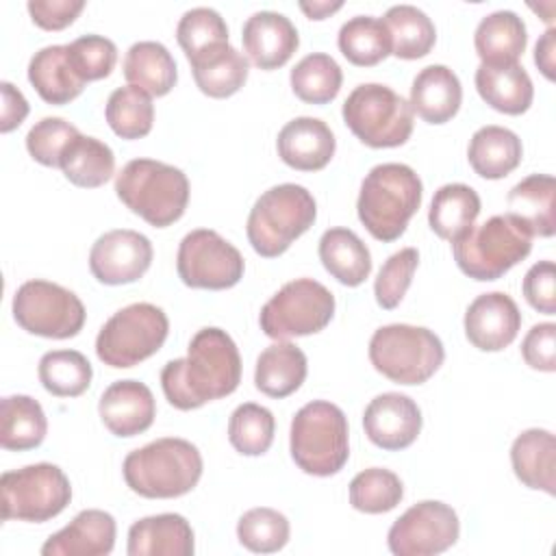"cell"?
Here are the masks:
<instances>
[{"mask_svg": "<svg viewBox=\"0 0 556 556\" xmlns=\"http://www.w3.org/2000/svg\"><path fill=\"white\" fill-rule=\"evenodd\" d=\"M241 380V356L232 337L215 326L198 330L185 358L165 363L161 387L178 410H193L230 395Z\"/></svg>", "mask_w": 556, "mask_h": 556, "instance_id": "obj_1", "label": "cell"}, {"mask_svg": "<svg viewBox=\"0 0 556 556\" xmlns=\"http://www.w3.org/2000/svg\"><path fill=\"white\" fill-rule=\"evenodd\" d=\"M28 80L48 104H67L85 89V80L70 59V46L37 50L28 61Z\"/></svg>", "mask_w": 556, "mask_h": 556, "instance_id": "obj_26", "label": "cell"}, {"mask_svg": "<svg viewBox=\"0 0 556 556\" xmlns=\"http://www.w3.org/2000/svg\"><path fill=\"white\" fill-rule=\"evenodd\" d=\"M33 22L43 30H61L70 26L85 9L83 0H28Z\"/></svg>", "mask_w": 556, "mask_h": 556, "instance_id": "obj_52", "label": "cell"}, {"mask_svg": "<svg viewBox=\"0 0 556 556\" xmlns=\"http://www.w3.org/2000/svg\"><path fill=\"white\" fill-rule=\"evenodd\" d=\"M345 413L326 400L304 404L291 419L289 447L293 463L311 476H332L350 456Z\"/></svg>", "mask_w": 556, "mask_h": 556, "instance_id": "obj_6", "label": "cell"}, {"mask_svg": "<svg viewBox=\"0 0 556 556\" xmlns=\"http://www.w3.org/2000/svg\"><path fill=\"white\" fill-rule=\"evenodd\" d=\"M445 350L441 339L410 324H389L369 339V361L376 371L397 384H424L441 367Z\"/></svg>", "mask_w": 556, "mask_h": 556, "instance_id": "obj_8", "label": "cell"}, {"mask_svg": "<svg viewBox=\"0 0 556 556\" xmlns=\"http://www.w3.org/2000/svg\"><path fill=\"white\" fill-rule=\"evenodd\" d=\"M345 126L369 148H397L413 132V109L391 87L363 83L343 102Z\"/></svg>", "mask_w": 556, "mask_h": 556, "instance_id": "obj_10", "label": "cell"}, {"mask_svg": "<svg viewBox=\"0 0 556 556\" xmlns=\"http://www.w3.org/2000/svg\"><path fill=\"white\" fill-rule=\"evenodd\" d=\"M67 46L74 70L85 83L106 78L113 72L117 61V46L109 37L83 35Z\"/></svg>", "mask_w": 556, "mask_h": 556, "instance_id": "obj_49", "label": "cell"}, {"mask_svg": "<svg viewBox=\"0 0 556 556\" xmlns=\"http://www.w3.org/2000/svg\"><path fill=\"white\" fill-rule=\"evenodd\" d=\"M319 261L341 285L358 287L371 274V254L350 228H328L319 239Z\"/></svg>", "mask_w": 556, "mask_h": 556, "instance_id": "obj_33", "label": "cell"}, {"mask_svg": "<svg viewBox=\"0 0 556 556\" xmlns=\"http://www.w3.org/2000/svg\"><path fill=\"white\" fill-rule=\"evenodd\" d=\"M115 519L100 508L80 510L41 547L43 556H106L115 545Z\"/></svg>", "mask_w": 556, "mask_h": 556, "instance_id": "obj_22", "label": "cell"}, {"mask_svg": "<svg viewBox=\"0 0 556 556\" xmlns=\"http://www.w3.org/2000/svg\"><path fill=\"white\" fill-rule=\"evenodd\" d=\"M334 315V295L313 278L282 285L261 308V330L276 341L324 330Z\"/></svg>", "mask_w": 556, "mask_h": 556, "instance_id": "obj_12", "label": "cell"}, {"mask_svg": "<svg viewBox=\"0 0 556 556\" xmlns=\"http://www.w3.org/2000/svg\"><path fill=\"white\" fill-rule=\"evenodd\" d=\"M248 59L261 70L282 67L300 46L298 28L278 11L252 13L241 30Z\"/></svg>", "mask_w": 556, "mask_h": 556, "instance_id": "obj_19", "label": "cell"}, {"mask_svg": "<svg viewBox=\"0 0 556 556\" xmlns=\"http://www.w3.org/2000/svg\"><path fill=\"white\" fill-rule=\"evenodd\" d=\"M417 265L419 252L415 248H404L384 261L374 282V295L382 308L391 311L404 300Z\"/></svg>", "mask_w": 556, "mask_h": 556, "instance_id": "obj_47", "label": "cell"}, {"mask_svg": "<svg viewBox=\"0 0 556 556\" xmlns=\"http://www.w3.org/2000/svg\"><path fill=\"white\" fill-rule=\"evenodd\" d=\"M2 519L43 523L72 500V484L61 467L52 463H35L0 476Z\"/></svg>", "mask_w": 556, "mask_h": 556, "instance_id": "obj_11", "label": "cell"}, {"mask_svg": "<svg viewBox=\"0 0 556 556\" xmlns=\"http://www.w3.org/2000/svg\"><path fill=\"white\" fill-rule=\"evenodd\" d=\"M341 54L358 67H371L391 54V35L382 20L374 15H354L337 37Z\"/></svg>", "mask_w": 556, "mask_h": 556, "instance_id": "obj_39", "label": "cell"}, {"mask_svg": "<svg viewBox=\"0 0 556 556\" xmlns=\"http://www.w3.org/2000/svg\"><path fill=\"white\" fill-rule=\"evenodd\" d=\"M102 424L115 437L146 432L156 415V402L148 384L139 380H117L104 389L98 402Z\"/></svg>", "mask_w": 556, "mask_h": 556, "instance_id": "obj_20", "label": "cell"}, {"mask_svg": "<svg viewBox=\"0 0 556 556\" xmlns=\"http://www.w3.org/2000/svg\"><path fill=\"white\" fill-rule=\"evenodd\" d=\"M0 91H2V113H0V130L2 132H11L13 128H17L26 115H28V102L24 98V93L11 85L9 80L0 83Z\"/></svg>", "mask_w": 556, "mask_h": 556, "instance_id": "obj_53", "label": "cell"}, {"mask_svg": "<svg viewBox=\"0 0 556 556\" xmlns=\"http://www.w3.org/2000/svg\"><path fill=\"white\" fill-rule=\"evenodd\" d=\"M59 167L63 169L65 178L85 189H96L102 187L115 172V156L113 150L87 135H78L61 154Z\"/></svg>", "mask_w": 556, "mask_h": 556, "instance_id": "obj_37", "label": "cell"}, {"mask_svg": "<svg viewBox=\"0 0 556 556\" xmlns=\"http://www.w3.org/2000/svg\"><path fill=\"white\" fill-rule=\"evenodd\" d=\"M478 215L480 195L476 193V189L463 182H447L439 187L432 195L428 224L441 239L456 241L473 226Z\"/></svg>", "mask_w": 556, "mask_h": 556, "instance_id": "obj_34", "label": "cell"}, {"mask_svg": "<svg viewBox=\"0 0 556 556\" xmlns=\"http://www.w3.org/2000/svg\"><path fill=\"white\" fill-rule=\"evenodd\" d=\"M463 102L458 76L447 65L424 67L410 85V109L428 124L450 122Z\"/></svg>", "mask_w": 556, "mask_h": 556, "instance_id": "obj_24", "label": "cell"}, {"mask_svg": "<svg viewBox=\"0 0 556 556\" xmlns=\"http://www.w3.org/2000/svg\"><path fill=\"white\" fill-rule=\"evenodd\" d=\"M521 356L526 365L539 371L556 369V324H534L521 341Z\"/></svg>", "mask_w": 556, "mask_h": 556, "instance_id": "obj_51", "label": "cell"}, {"mask_svg": "<svg viewBox=\"0 0 556 556\" xmlns=\"http://www.w3.org/2000/svg\"><path fill=\"white\" fill-rule=\"evenodd\" d=\"M237 539L256 554L278 552L289 541V519L267 506L250 508L237 521Z\"/></svg>", "mask_w": 556, "mask_h": 556, "instance_id": "obj_45", "label": "cell"}, {"mask_svg": "<svg viewBox=\"0 0 556 556\" xmlns=\"http://www.w3.org/2000/svg\"><path fill=\"white\" fill-rule=\"evenodd\" d=\"M532 250V235L513 215H493L452 241L454 261L473 280H497Z\"/></svg>", "mask_w": 556, "mask_h": 556, "instance_id": "obj_7", "label": "cell"}, {"mask_svg": "<svg viewBox=\"0 0 556 556\" xmlns=\"http://www.w3.org/2000/svg\"><path fill=\"white\" fill-rule=\"evenodd\" d=\"M523 295L532 308L545 315L556 313V267L554 261L534 263L523 276Z\"/></svg>", "mask_w": 556, "mask_h": 556, "instance_id": "obj_50", "label": "cell"}, {"mask_svg": "<svg viewBox=\"0 0 556 556\" xmlns=\"http://www.w3.org/2000/svg\"><path fill=\"white\" fill-rule=\"evenodd\" d=\"M276 419L269 408L245 402L239 404L228 419V441L243 456H261L274 441Z\"/></svg>", "mask_w": 556, "mask_h": 556, "instance_id": "obj_43", "label": "cell"}, {"mask_svg": "<svg viewBox=\"0 0 556 556\" xmlns=\"http://www.w3.org/2000/svg\"><path fill=\"white\" fill-rule=\"evenodd\" d=\"M167 332L169 319L161 306L135 302L104 321L96 337V354L109 367H132L156 354Z\"/></svg>", "mask_w": 556, "mask_h": 556, "instance_id": "obj_9", "label": "cell"}, {"mask_svg": "<svg viewBox=\"0 0 556 556\" xmlns=\"http://www.w3.org/2000/svg\"><path fill=\"white\" fill-rule=\"evenodd\" d=\"M315 217L317 204L306 187L295 182L269 187L248 215V241L265 258L280 256L313 226Z\"/></svg>", "mask_w": 556, "mask_h": 556, "instance_id": "obj_5", "label": "cell"}, {"mask_svg": "<svg viewBox=\"0 0 556 556\" xmlns=\"http://www.w3.org/2000/svg\"><path fill=\"white\" fill-rule=\"evenodd\" d=\"M404 497L402 480L382 467H369L350 482V504L354 510L380 515L393 510Z\"/></svg>", "mask_w": 556, "mask_h": 556, "instance_id": "obj_44", "label": "cell"}, {"mask_svg": "<svg viewBox=\"0 0 556 556\" xmlns=\"http://www.w3.org/2000/svg\"><path fill=\"white\" fill-rule=\"evenodd\" d=\"M122 471L128 489L141 497H180L200 482L202 454L187 439L163 437L132 450L124 458Z\"/></svg>", "mask_w": 556, "mask_h": 556, "instance_id": "obj_3", "label": "cell"}, {"mask_svg": "<svg viewBox=\"0 0 556 556\" xmlns=\"http://www.w3.org/2000/svg\"><path fill=\"white\" fill-rule=\"evenodd\" d=\"M476 89L491 109L506 115L526 113L534 98L532 80L519 63H480L476 70Z\"/></svg>", "mask_w": 556, "mask_h": 556, "instance_id": "obj_27", "label": "cell"}, {"mask_svg": "<svg viewBox=\"0 0 556 556\" xmlns=\"http://www.w3.org/2000/svg\"><path fill=\"white\" fill-rule=\"evenodd\" d=\"M554 52H556V30L549 26L534 46V63L547 80H554V76H556V72H554L556 54Z\"/></svg>", "mask_w": 556, "mask_h": 556, "instance_id": "obj_54", "label": "cell"}, {"mask_svg": "<svg viewBox=\"0 0 556 556\" xmlns=\"http://www.w3.org/2000/svg\"><path fill=\"white\" fill-rule=\"evenodd\" d=\"M39 382L56 397H76L91 384L93 369L78 350H52L39 361Z\"/></svg>", "mask_w": 556, "mask_h": 556, "instance_id": "obj_42", "label": "cell"}, {"mask_svg": "<svg viewBox=\"0 0 556 556\" xmlns=\"http://www.w3.org/2000/svg\"><path fill=\"white\" fill-rule=\"evenodd\" d=\"M521 154L523 148L517 132L495 124L478 128L467 146L471 169L489 180L508 176L521 163Z\"/></svg>", "mask_w": 556, "mask_h": 556, "instance_id": "obj_29", "label": "cell"}, {"mask_svg": "<svg viewBox=\"0 0 556 556\" xmlns=\"http://www.w3.org/2000/svg\"><path fill=\"white\" fill-rule=\"evenodd\" d=\"M176 39L185 50L187 61H191L219 43H228V26L215 9L195 7L185 11L178 20Z\"/></svg>", "mask_w": 556, "mask_h": 556, "instance_id": "obj_46", "label": "cell"}, {"mask_svg": "<svg viewBox=\"0 0 556 556\" xmlns=\"http://www.w3.org/2000/svg\"><path fill=\"white\" fill-rule=\"evenodd\" d=\"M424 185L404 163H380L361 182L356 213L361 224L378 241H395L421 204Z\"/></svg>", "mask_w": 556, "mask_h": 556, "instance_id": "obj_2", "label": "cell"}, {"mask_svg": "<svg viewBox=\"0 0 556 556\" xmlns=\"http://www.w3.org/2000/svg\"><path fill=\"white\" fill-rule=\"evenodd\" d=\"M193 549V530L176 513L143 517L128 530V556H191Z\"/></svg>", "mask_w": 556, "mask_h": 556, "instance_id": "obj_23", "label": "cell"}, {"mask_svg": "<svg viewBox=\"0 0 556 556\" xmlns=\"http://www.w3.org/2000/svg\"><path fill=\"white\" fill-rule=\"evenodd\" d=\"M115 193L150 226L165 228L182 217L189 202V180L182 169L169 163L132 159L115 176Z\"/></svg>", "mask_w": 556, "mask_h": 556, "instance_id": "obj_4", "label": "cell"}, {"mask_svg": "<svg viewBox=\"0 0 556 556\" xmlns=\"http://www.w3.org/2000/svg\"><path fill=\"white\" fill-rule=\"evenodd\" d=\"M278 156L293 169L317 172L334 156V135L319 117H295L287 122L276 139Z\"/></svg>", "mask_w": 556, "mask_h": 556, "instance_id": "obj_21", "label": "cell"}, {"mask_svg": "<svg viewBox=\"0 0 556 556\" xmlns=\"http://www.w3.org/2000/svg\"><path fill=\"white\" fill-rule=\"evenodd\" d=\"M513 471L528 489L556 495V439L545 428H528L510 445Z\"/></svg>", "mask_w": 556, "mask_h": 556, "instance_id": "obj_25", "label": "cell"}, {"mask_svg": "<svg viewBox=\"0 0 556 556\" xmlns=\"http://www.w3.org/2000/svg\"><path fill=\"white\" fill-rule=\"evenodd\" d=\"M104 117L117 137L141 139L152 130V122H154L152 96L135 85L117 87L106 100Z\"/></svg>", "mask_w": 556, "mask_h": 556, "instance_id": "obj_41", "label": "cell"}, {"mask_svg": "<svg viewBox=\"0 0 556 556\" xmlns=\"http://www.w3.org/2000/svg\"><path fill=\"white\" fill-rule=\"evenodd\" d=\"M363 428L367 439L389 452H397L415 443L421 432V410L417 402L404 393L376 395L365 413Z\"/></svg>", "mask_w": 556, "mask_h": 556, "instance_id": "obj_17", "label": "cell"}, {"mask_svg": "<svg viewBox=\"0 0 556 556\" xmlns=\"http://www.w3.org/2000/svg\"><path fill=\"white\" fill-rule=\"evenodd\" d=\"M289 80L293 93L302 102L326 104L337 98L343 83V72L330 54L311 52L295 63Z\"/></svg>", "mask_w": 556, "mask_h": 556, "instance_id": "obj_40", "label": "cell"}, {"mask_svg": "<svg viewBox=\"0 0 556 556\" xmlns=\"http://www.w3.org/2000/svg\"><path fill=\"white\" fill-rule=\"evenodd\" d=\"M458 534L456 510L443 502L424 500L393 521L387 543L395 556H434L450 549Z\"/></svg>", "mask_w": 556, "mask_h": 556, "instance_id": "obj_15", "label": "cell"}, {"mask_svg": "<svg viewBox=\"0 0 556 556\" xmlns=\"http://www.w3.org/2000/svg\"><path fill=\"white\" fill-rule=\"evenodd\" d=\"M78 135V128L63 117H43L28 130L26 150L37 163L59 167L61 154Z\"/></svg>", "mask_w": 556, "mask_h": 556, "instance_id": "obj_48", "label": "cell"}, {"mask_svg": "<svg viewBox=\"0 0 556 556\" xmlns=\"http://www.w3.org/2000/svg\"><path fill=\"white\" fill-rule=\"evenodd\" d=\"M528 43L523 20L515 11H493L480 20L473 33V46L482 63H517Z\"/></svg>", "mask_w": 556, "mask_h": 556, "instance_id": "obj_31", "label": "cell"}, {"mask_svg": "<svg viewBox=\"0 0 556 556\" xmlns=\"http://www.w3.org/2000/svg\"><path fill=\"white\" fill-rule=\"evenodd\" d=\"M556 180L549 174H530L519 180L506 195L508 215L517 217L532 237H552L556 230L554 215Z\"/></svg>", "mask_w": 556, "mask_h": 556, "instance_id": "obj_28", "label": "cell"}, {"mask_svg": "<svg viewBox=\"0 0 556 556\" xmlns=\"http://www.w3.org/2000/svg\"><path fill=\"white\" fill-rule=\"evenodd\" d=\"M180 280L191 289H230L243 278V256L211 228H198L182 237L176 256Z\"/></svg>", "mask_w": 556, "mask_h": 556, "instance_id": "obj_14", "label": "cell"}, {"mask_svg": "<svg viewBox=\"0 0 556 556\" xmlns=\"http://www.w3.org/2000/svg\"><path fill=\"white\" fill-rule=\"evenodd\" d=\"M382 22L391 35V54L397 59H421L437 41L432 20L413 4H395L387 9Z\"/></svg>", "mask_w": 556, "mask_h": 556, "instance_id": "obj_38", "label": "cell"}, {"mask_svg": "<svg viewBox=\"0 0 556 556\" xmlns=\"http://www.w3.org/2000/svg\"><path fill=\"white\" fill-rule=\"evenodd\" d=\"M465 334L482 352H500L510 345L521 328L517 302L504 291L478 295L465 311Z\"/></svg>", "mask_w": 556, "mask_h": 556, "instance_id": "obj_18", "label": "cell"}, {"mask_svg": "<svg viewBox=\"0 0 556 556\" xmlns=\"http://www.w3.org/2000/svg\"><path fill=\"white\" fill-rule=\"evenodd\" d=\"M124 78L150 96H165L174 89L178 72L172 52L159 41H137L124 56Z\"/></svg>", "mask_w": 556, "mask_h": 556, "instance_id": "obj_35", "label": "cell"}, {"mask_svg": "<svg viewBox=\"0 0 556 556\" xmlns=\"http://www.w3.org/2000/svg\"><path fill=\"white\" fill-rule=\"evenodd\" d=\"M198 89L208 98H228L248 80V59L230 43H219L189 61Z\"/></svg>", "mask_w": 556, "mask_h": 556, "instance_id": "obj_32", "label": "cell"}, {"mask_svg": "<svg viewBox=\"0 0 556 556\" xmlns=\"http://www.w3.org/2000/svg\"><path fill=\"white\" fill-rule=\"evenodd\" d=\"M48 421L41 404L30 395H7L0 404V445L24 452L41 445Z\"/></svg>", "mask_w": 556, "mask_h": 556, "instance_id": "obj_36", "label": "cell"}, {"mask_svg": "<svg viewBox=\"0 0 556 556\" xmlns=\"http://www.w3.org/2000/svg\"><path fill=\"white\" fill-rule=\"evenodd\" d=\"M341 7H343L341 0H313V2L302 0V2H300V9H302V11L306 13V17H311V20H324V17H328L330 13L339 11Z\"/></svg>", "mask_w": 556, "mask_h": 556, "instance_id": "obj_55", "label": "cell"}, {"mask_svg": "<svg viewBox=\"0 0 556 556\" xmlns=\"http://www.w3.org/2000/svg\"><path fill=\"white\" fill-rule=\"evenodd\" d=\"M85 315L80 298L50 280H26L13 295L15 321L37 337H76L85 326Z\"/></svg>", "mask_w": 556, "mask_h": 556, "instance_id": "obj_13", "label": "cell"}, {"mask_svg": "<svg viewBox=\"0 0 556 556\" xmlns=\"http://www.w3.org/2000/svg\"><path fill=\"white\" fill-rule=\"evenodd\" d=\"M306 378V354L289 343L276 341L267 345L254 367V384L261 393L269 397H287L295 393Z\"/></svg>", "mask_w": 556, "mask_h": 556, "instance_id": "obj_30", "label": "cell"}, {"mask_svg": "<svg viewBox=\"0 0 556 556\" xmlns=\"http://www.w3.org/2000/svg\"><path fill=\"white\" fill-rule=\"evenodd\" d=\"M152 254V243L146 235L117 228L96 239L89 252V269L102 285H128L148 271Z\"/></svg>", "mask_w": 556, "mask_h": 556, "instance_id": "obj_16", "label": "cell"}]
</instances>
